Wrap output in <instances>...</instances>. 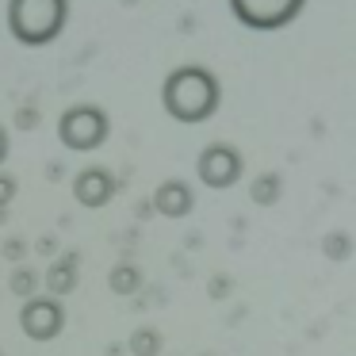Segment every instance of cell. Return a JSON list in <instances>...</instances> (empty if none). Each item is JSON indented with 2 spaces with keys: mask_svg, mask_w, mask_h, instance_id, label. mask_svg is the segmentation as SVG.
Instances as JSON below:
<instances>
[{
  "mask_svg": "<svg viewBox=\"0 0 356 356\" xmlns=\"http://www.w3.org/2000/svg\"><path fill=\"white\" fill-rule=\"evenodd\" d=\"M165 108L184 123H200V119L215 115L218 108V81L203 65H180L169 81H165Z\"/></svg>",
  "mask_w": 356,
  "mask_h": 356,
  "instance_id": "cell-1",
  "label": "cell"
},
{
  "mask_svg": "<svg viewBox=\"0 0 356 356\" xmlns=\"http://www.w3.org/2000/svg\"><path fill=\"white\" fill-rule=\"evenodd\" d=\"M200 172H203L207 184L226 188V184H234V177L241 172V157L234 154L230 146H211L207 154H203V161H200Z\"/></svg>",
  "mask_w": 356,
  "mask_h": 356,
  "instance_id": "cell-4",
  "label": "cell"
},
{
  "mask_svg": "<svg viewBox=\"0 0 356 356\" xmlns=\"http://www.w3.org/2000/svg\"><path fill=\"white\" fill-rule=\"evenodd\" d=\"M12 35L27 47H42L54 35H62L65 0H12Z\"/></svg>",
  "mask_w": 356,
  "mask_h": 356,
  "instance_id": "cell-2",
  "label": "cell"
},
{
  "mask_svg": "<svg viewBox=\"0 0 356 356\" xmlns=\"http://www.w3.org/2000/svg\"><path fill=\"white\" fill-rule=\"evenodd\" d=\"M276 184H280L276 177H261V180H257V200L272 203V200H276Z\"/></svg>",
  "mask_w": 356,
  "mask_h": 356,
  "instance_id": "cell-5",
  "label": "cell"
},
{
  "mask_svg": "<svg viewBox=\"0 0 356 356\" xmlns=\"http://www.w3.org/2000/svg\"><path fill=\"white\" fill-rule=\"evenodd\" d=\"M307 0H230L238 24L253 27V31H280L302 12Z\"/></svg>",
  "mask_w": 356,
  "mask_h": 356,
  "instance_id": "cell-3",
  "label": "cell"
}]
</instances>
